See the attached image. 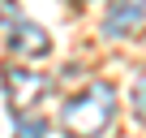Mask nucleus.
Wrapping results in <instances>:
<instances>
[{
	"instance_id": "obj_1",
	"label": "nucleus",
	"mask_w": 146,
	"mask_h": 138,
	"mask_svg": "<svg viewBox=\"0 0 146 138\" xmlns=\"http://www.w3.org/2000/svg\"><path fill=\"white\" fill-rule=\"evenodd\" d=\"M116 121V86L112 82H90L82 95H73L60 108V129L69 138H99Z\"/></svg>"
},
{
	"instance_id": "obj_7",
	"label": "nucleus",
	"mask_w": 146,
	"mask_h": 138,
	"mask_svg": "<svg viewBox=\"0 0 146 138\" xmlns=\"http://www.w3.org/2000/svg\"><path fill=\"white\" fill-rule=\"evenodd\" d=\"M0 13H13V5H9V0H0Z\"/></svg>"
},
{
	"instance_id": "obj_3",
	"label": "nucleus",
	"mask_w": 146,
	"mask_h": 138,
	"mask_svg": "<svg viewBox=\"0 0 146 138\" xmlns=\"http://www.w3.org/2000/svg\"><path fill=\"white\" fill-rule=\"evenodd\" d=\"M9 52L22 56V60H43L52 52V39L39 22H26V17H13L9 22Z\"/></svg>"
},
{
	"instance_id": "obj_6",
	"label": "nucleus",
	"mask_w": 146,
	"mask_h": 138,
	"mask_svg": "<svg viewBox=\"0 0 146 138\" xmlns=\"http://www.w3.org/2000/svg\"><path fill=\"white\" fill-rule=\"evenodd\" d=\"M133 108H137V117H146V74L133 82Z\"/></svg>"
},
{
	"instance_id": "obj_2",
	"label": "nucleus",
	"mask_w": 146,
	"mask_h": 138,
	"mask_svg": "<svg viewBox=\"0 0 146 138\" xmlns=\"http://www.w3.org/2000/svg\"><path fill=\"white\" fill-rule=\"evenodd\" d=\"M0 82H5V99H9V108H13V117L17 112H35V104L47 95V74H39V69H30V65H5V74H0Z\"/></svg>"
},
{
	"instance_id": "obj_5",
	"label": "nucleus",
	"mask_w": 146,
	"mask_h": 138,
	"mask_svg": "<svg viewBox=\"0 0 146 138\" xmlns=\"http://www.w3.org/2000/svg\"><path fill=\"white\" fill-rule=\"evenodd\" d=\"M13 134H17V138H43V134H47V125H43V117H39V112H30V117H26V112H17V129H13Z\"/></svg>"
},
{
	"instance_id": "obj_4",
	"label": "nucleus",
	"mask_w": 146,
	"mask_h": 138,
	"mask_svg": "<svg viewBox=\"0 0 146 138\" xmlns=\"http://www.w3.org/2000/svg\"><path fill=\"white\" fill-rule=\"evenodd\" d=\"M146 22V0H108L103 13V35L108 39H129Z\"/></svg>"
},
{
	"instance_id": "obj_8",
	"label": "nucleus",
	"mask_w": 146,
	"mask_h": 138,
	"mask_svg": "<svg viewBox=\"0 0 146 138\" xmlns=\"http://www.w3.org/2000/svg\"><path fill=\"white\" fill-rule=\"evenodd\" d=\"M82 5H90V0H82Z\"/></svg>"
}]
</instances>
